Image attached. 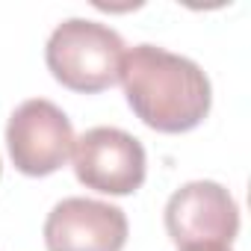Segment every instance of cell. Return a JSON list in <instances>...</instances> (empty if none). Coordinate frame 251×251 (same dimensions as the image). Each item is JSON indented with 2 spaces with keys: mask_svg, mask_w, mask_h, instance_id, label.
I'll use <instances>...</instances> for the list:
<instances>
[{
  "mask_svg": "<svg viewBox=\"0 0 251 251\" xmlns=\"http://www.w3.org/2000/svg\"><path fill=\"white\" fill-rule=\"evenodd\" d=\"M74 175L86 189L103 195H133L145 183V148L121 127H92L74 139Z\"/></svg>",
  "mask_w": 251,
  "mask_h": 251,
  "instance_id": "5",
  "label": "cell"
},
{
  "mask_svg": "<svg viewBox=\"0 0 251 251\" xmlns=\"http://www.w3.org/2000/svg\"><path fill=\"white\" fill-rule=\"evenodd\" d=\"M166 230L177 248H230L239 233V207L222 183L192 180L169 198Z\"/></svg>",
  "mask_w": 251,
  "mask_h": 251,
  "instance_id": "4",
  "label": "cell"
},
{
  "mask_svg": "<svg viewBox=\"0 0 251 251\" xmlns=\"http://www.w3.org/2000/svg\"><path fill=\"white\" fill-rule=\"evenodd\" d=\"M127 242V216L95 198H65L45 222L48 251H121Z\"/></svg>",
  "mask_w": 251,
  "mask_h": 251,
  "instance_id": "6",
  "label": "cell"
},
{
  "mask_svg": "<svg viewBox=\"0 0 251 251\" xmlns=\"http://www.w3.org/2000/svg\"><path fill=\"white\" fill-rule=\"evenodd\" d=\"M118 80L130 109L160 133L195 130L213 103V89L201 65L157 45L124 50Z\"/></svg>",
  "mask_w": 251,
  "mask_h": 251,
  "instance_id": "1",
  "label": "cell"
},
{
  "mask_svg": "<svg viewBox=\"0 0 251 251\" xmlns=\"http://www.w3.org/2000/svg\"><path fill=\"white\" fill-rule=\"evenodd\" d=\"M6 145L15 169L30 177L59 172L74 151V127L68 115L45 98L24 100L6 124Z\"/></svg>",
  "mask_w": 251,
  "mask_h": 251,
  "instance_id": "3",
  "label": "cell"
},
{
  "mask_svg": "<svg viewBox=\"0 0 251 251\" xmlns=\"http://www.w3.org/2000/svg\"><path fill=\"white\" fill-rule=\"evenodd\" d=\"M45 59L56 83L71 92L95 95L118 83L124 42L106 24L68 18L50 33Z\"/></svg>",
  "mask_w": 251,
  "mask_h": 251,
  "instance_id": "2",
  "label": "cell"
},
{
  "mask_svg": "<svg viewBox=\"0 0 251 251\" xmlns=\"http://www.w3.org/2000/svg\"><path fill=\"white\" fill-rule=\"evenodd\" d=\"M180 251H230L225 245H207V248H180Z\"/></svg>",
  "mask_w": 251,
  "mask_h": 251,
  "instance_id": "7",
  "label": "cell"
}]
</instances>
